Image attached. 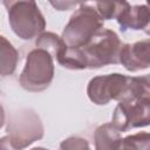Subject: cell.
Instances as JSON below:
<instances>
[{
	"label": "cell",
	"mask_w": 150,
	"mask_h": 150,
	"mask_svg": "<svg viewBox=\"0 0 150 150\" xmlns=\"http://www.w3.org/2000/svg\"><path fill=\"white\" fill-rule=\"evenodd\" d=\"M1 75L7 76L14 73L16 68V62H18V52L13 47V45L6 40L5 36H1Z\"/></svg>",
	"instance_id": "obj_14"
},
{
	"label": "cell",
	"mask_w": 150,
	"mask_h": 150,
	"mask_svg": "<svg viewBox=\"0 0 150 150\" xmlns=\"http://www.w3.org/2000/svg\"><path fill=\"white\" fill-rule=\"evenodd\" d=\"M35 45H36V47L47 50V52L55 59L56 55H57V53L60 52V49H61L62 46L64 45V41H63L62 36H59V35H56L55 33H52V32H43V33H41V34L36 38Z\"/></svg>",
	"instance_id": "obj_15"
},
{
	"label": "cell",
	"mask_w": 150,
	"mask_h": 150,
	"mask_svg": "<svg viewBox=\"0 0 150 150\" xmlns=\"http://www.w3.org/2000/svg\"><path fill=\"white\" fill-rule=\"evenodd\" d=\"M120 149L149 150L150 149V132H137V134L129 135L122 138Z\"/></svg>",
	"instance_id": "obj_16"
},
{
	"label": "cell",
	"mask_w": 150,
	"mask_h": 150,
	"mask_svg": "<svg viewBox=\"0 0 150 150\" xmlns=\"http://www.w3.org/2000/svg\"><path fill=\"white\" fill-rule=\"evenodd\" d=\"M12 30L23 40H32L43 33L46 21L35 0H19L7 8Z\"/></svg>",
	"instance_id": "obj_4"
},
{
	"label": "cell",
	"mask_w": 150,
	"mask_h": 150,
	"mask_svg": "<svg viewBox=\"0 0 150 150\" xmlns=\"http://www.w3.org/2000/svg\"><path fill=\"white\" fill-rule=\"evenodd\" d=\"M120 63L129 71H138L150 67V39L132 45L123 43L120 53Z\"/></svg>",
	"instance_id": "obj_8"
},
{
	"label": "cell",
	"mask_w": 150,
	"mask_h": 150,
	"mask_svg": "<svg viewBox=\"0 0 150 150\" xmlns=\"http://www.w3.org/2000/svg\"><path fill=\"white\" fill-rule=\"evenodd\" d=\"M129 76L123 74L114 73L107 75H100L93 77L87 87V95L91 102L95 104H108L111 100L120 101Z\"/></svg>",
	"instance_id": "obj_7"
},
{
	"label": "cell",
	"mask_w": 150,
	"mask_h": 150,
	"mask_svg": "<svg viewBox=\"0 0 150 150\" xmlns=\"http://www.w3.org/2000/svg\"><path fill=\"white\" fill-rule=\"evenodd\" d=\"M143 32H144L145 34H148V35H150V23H149V26H148V27H146V28H145V29H144Z\"/></svg>",
	"instance_id": "obj_19"
},
{
	"label": "cell",
	"mask_w": 150,
	"mask_h": 150,
	"mask_svg": "<svg viewBox=\"0 0 150 150\" xmlns=\"http://www.w3.org/2000/svg\"><path fill=\"white\" fill-rule=\"evenodd\" d=\"M123 43L118 35L110 29L101 28L82 47L87 61V68L96 69L108 64L120 63V53Z\"/></svg>",
	"instance_id": "obj_3"
},
{
	"label": "cell",
	"mask_w": 150,
	"mask_h": 150,
	"mask_svg": "<svg viewBox=\"0 0 150 150\" xmlns=\"http://www.w3.org/2000/svg\"><path fill=\"white\" fill-rule=\"evenodd\" d=\"M103 21L95 9L81 6L64 26L62 39L68 46L83 47L103 27Z\"/></svg>",
	"instance_id": "obj_5"
},
{
	"label": "cell",
	"mask_w": 150,
	"mask_h": 150,
	"mask_svg": "<svg viewBox=\"0 0 150 150\" xmlns=\"http://www.w3.org/2000/svg\"><path fill=\"white\" fill-rule=\"evenodd\" d=\"M56 11H69L75 8L81 0H48Z\"/></svg>",
	"instance_id": "obj_18"
},
{
	"label": "cell",
	"mask_w": 150,
	"mask_h": 150,
	"mask_svg": "<svg viewBox=\"0 0 150 150\" xmlns=\"http://www.w3.org/2000/svg\"><path fill=\"white\" fill-rule=\"evenodd\" d=\"M146 4H148V5L150 6V0H146Z\"/></svg>",
	"instance_id": "obj_20"
},
{
	"label": "cell",
	"mask_w": 150,
	"mask_h": 150,
	"mask_svg": "<svg viewBox=\"0 0 150 150\" xmlns=\"http://www.w3.org/2000/svg\"><path fill=\"white\" fill-rule=\"evenodd\" d=\"M122 32L128 29L144 30L150 23V6L149 5H128L116 18Z\"/></svg>",
	"instance_id": "obj_9"
},
{
	"label": "cell",
	"mask_w": 150,
	"mask_h": 150,
	"mask_svg": "<svg viewBox=\"0 0 150 150\" xmlns=\"http://www.w3.org/2000/svg\"><path fill=\"white\" fill-rule=\"evenodd\" d=\"M95 148L97 150L104 149H120L121 131L112 123H104L96 128L94 132Z\"/></svg>",
	"instance_id": "obj_10"
},
{
	"label": "cell",
	"mask_w": 150,
	"mask_h": 150,
	"mask_svg": "<svg viewBox=\"0 0 150 150\" xmlns=\"http://www.w3.org/2000/svg\"><path fill=\"white\" fill-rule=\"evenodd\" d=\"M111 123L121 132L150 125V100L138 98L118 102L114 110Z\"/></svg>",
	"instance_id": "obj_6"
},
{
	"label": "cell",
	"mask_w": 150,
	"mask_h": 150,
	"mask_svg": "<svg viewBox=\"0 0 150 150\" xmlns=\"http://www.w3.org/2000/svg\"><path fill=\"white\" fill-rule=\"evenodd\" d=\"M53 56L42 48L32 49L26 57L25 67L19 77L21 87L28 91H42L49 87L54 77Z\"/></svg>",
	"instance_id": "obj_2"
},
{
	"label": "cell",
	"mask_w": 150,
	"mask_h": 150,
	"mask_svg": "<svg viewBox=\"0 0 150 150\" xmlns=\"http://www.w3.org/2000/svg\"><path fill=\"white\" fill-rule=\"evenodd\" d=\"M138 98L150 100V74L142 76H129L125 90L118 102L135 101Z\"/></svg>",
	"instance_id": "obj_12"
},
{
	"label": "cell",
	"mask_w": 150,
	"mask_h": 150,
	"mask_svg": "<svg viewBox=\"0 0 150 150\" xmlns=\"http://www.w3.org/2000/svg\"><path fill=\"white\" fill-rule=\"evenodd\" d=\"M61 149H88L89 144L86 138H82L80 136H71L67 139L62 141L60 144Z\"/></svg>",
	"instance_id": "obj_17"
},
{
	"label": "cell",
	"mask_w": 150,
	"mask_h": 150,
	"mask_svg": "<svg viewBox=\"0 0 150 150\" xmlns=\"http://www.w3.org/2000/svg\"><path fill=\"white\" fill-rule=\"evenodd\" d=\"M7 136L1 141L7 142L5 149H23L43 136V125L40 117L30 109L13 112L8 120Z\"/></svg>",
	"instance_id": "obj_1"
},
{
	"label": "cell",
	"mask_w": 150,
	"mask_h": 150,
	"mask_svg": "<svg viewBox=\"0 0 150 150\" xmlns=\"http://www.w3.org/2000/svg\"><path fill=\"white\" fill-rule=\"evenodd\" d=\"M80 5L95 9L103 20H110L116 19L129 2L127 0H81Z\"/></svg>",
	"instance_id": "obj_11"
},
{
	"label": "cell",
	"mask_w": 150,
	"mask_h": 150,
	"mask_svg": "<svg viewBox=\"0 0 150 150\" xmlns=\"http://www.w3.org/2000/svg\"><path fill=\"white\" fill-rule=\"evenodd\" d=\"M55 60L67 69L81 70L87 68V61L82 47H71L66 42L57 53Z\"/></svg>",
	"instance_id": "obj_13"
}]
</instances>
